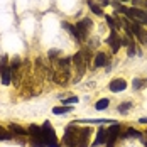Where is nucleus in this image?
I'll use <instances>...</instances> for the list:
<instances>
[{
  "label": "nucleus",
  "mask_w": 147,
  "mask_h": 147,
  "mask_svg": "<svg viewBox=\"0 0 147 147\" xmlns=\"http://www.w3.org/2000/svg\"><path fill=\"white\" fill-rule=\"evenodd\" d=\"M146 85H147V80H144V78H135L134 83H132V88L134 90H142Z\"/></svg>",
  "instance_id": "obj_17"
},
{
  "label": "nucleus",
  "mask_w": 147,
  "mask_h": 147,
  "mask_svg": "<svg viewBox=\"0 0 147 147\" xmlns=\"http://www.w3.org/2000/svg\"><path fill=\"white\" fill-rule=\"evenodd\" d=\"M105 20H107V24H108V26L112 27V30H117V29H120V26L117 24V20H115L113 17H110V15H107V17H105Z\"/></svg>",
  "instance_id": "obj_21"
},
{
  "label": "nucleus",
  "mask_w": 147,
  "mask_h": 147,
  "mask_svg": "<svg viewBox=\"0 0 147 147\" xmlns=\"http://www.w3.org/2000/svg\"><path fill=\"white\" fill-rule=\"evenodd\" d=\"M88 7H90V10L93 12L95 15H98V17H103V10H102V7L98 5V3H95L93 0H88Z\"/></svg>",
  "instance_id": "obj_13"
},
{
  "label": "nucleus",
  "mask_w": 147,
  "mask_h": 147,
  "mask_svg": "<svg viewBox=\"0 0 147 147\" xmlns=\"http://www.w3.org/2000/svg\"><path fill=\"white\" fill-rule=\"evenodd\" d=\"M127 54H129L130 58H132V56H135V44H134V42L127 47Z\"/></svg>",
  "instance_id": "obj_23"
},
{
  "label": "nucleus",
  "mask_w": 147,
  "mask_h": 147,
  "mask_svg": "<svg viewBox=\"0 0 147 147\" xmlns=\"http://www.w3.org/2000/svg\"><path fill=\"white\" fill-rule=\"evenodd\" d=\"M120 130H122V125L120 123H112L108 129H107V132H108V139H107V147H113L115 144V140H117L118 137H120Z\"/></svg>",
  "instance_id": "obj_6"
},
{
  "label": "nucleus",
  "mask_w": 147,
  "mask_h": 147,
  "mask_svg": "<svg viewBox=\"0 0 147 147\" xmlns=\"http://www.w3.org/2000/svg\"><path fill=\"white\" fill-rule=\"evenodd\" d=\"M73 110V107H56V108H53V113L54 115H63V113H66V112H71Z\"/></svg>",
  "instance_id": "obj_18"
},
{
  "label": "nucleus",
  "mask_w": 147,
  "mask_h": 147,
  "mask_svg": "<svg viewBox=\"0 0 147 147\" xmlns=\"http://www.w3.org/2000/svg\"><path fill=\"white\" fill-rule=\"evenodd\" d=\"M27 134H29V142L32 147H46L44 137H42V129L39 125H36V123L29 125Z\"/></svg>",
  "instance_id": "obj_2"
},
{
  "label": "nucleus",
  "mask_w": 147,
  "mask_h": 147,
  "mask_svg": "<svg viewBox=\"0 0 147 147\" xmlns=\"http://www.w3.org/2000/svg\"><path fill=\"white\" fill-rule=\"evenodd\" d=\"M120 2H127V0H120Z\"/></svg>",
  "instance_id": "obj_29"
},
{
  "label": "nucleus",
  "mask_w": 147,
  "mask_h": 147,
  "mask_svg": "<svg viewBox=\"0 0 147 147\" xmlns=\"http://www.w3.org/2000/svg\"><path fill=\"white\" fill-rule=\"evenodd\" d=\"M61 26H63V29H64V30H68V32H69V34L73 36L74 39L78 41V34H76V27H74L73 24H69V22H63Z\"/></svg>",
  "instance_id": "obj_15"
},
{
  "label": "nucleus",
  "mask_w": 147,
  "mask_h": 147,
  "mask_svg": "<svg viewBox=\"0 0 147 147\" xmlns=\"http://www.w3.org/2000/svg\"><path fill=\"white\" fill-rule=\"evenodd\" d=\"M113 7L117 9V12H122L129 20L139 22V24H146L147 26V12L140 10L139 7H129V9H127V7L120 5V2H113Z\"/></svg>",
  "instance_id": "obj_1"
},
{
  "label": "nucleus",
  "mask_w": 147,
  "mask_h": 147,
  "mask_svg": "<svg viewBox=\"0 0 147 147\" xmlns=\"http://www.w3.org/2000/svg\"><path fill=\"white\" fill-rule=\"evenodd\" d=\"M41 129H42V137H44L46 147H59L58 137H56V132H54L53 125H51L49 122H44Z\"/></svg>",
  "instance_id": "obj_3"
},
{
  "label": "nucleus",
  "mask_w": 147,
  "mask_h": 147,
  "mask_svg": "<svg viewBox=\"0 0 147 147\" xmlns=\"http://www.w3.org/2000/svg\"><path fill=\"white\" fill-rule=\"evenodd\" d=\"M108 63V58H107V54L105 53H96V56H95V63H93V68H102Z\"/></svg>",
  "instance_id": "obj_12"
},
{
  "label": "nucleus",
  "mask_w": 147,
  "mask_h": 147,
  "mask_svg": "<svg viewBox=\"0 0 147 147\" xmlns=\"http://www.w3.org/2000/svg\"><path fill=\"white\" fill-rule=\"evenodd\" d=\"M74 27H76V34H78V41H85L90 34V29H91V20L90 19H83Z\"/></svg>",
  "instance_id": "obj_5"
},
{
  "label": "nucleus",
  "mask_w": 147,
  "mask_h": 147,
  "mask_svg": "<svg viewBox=\"0 0 147 147\" xmlns=\"http://www.w3.org/2000/svg\"><path fill=\"white\" fill-rule=\"evenodd\" d=\"M130 107H132V103H130V102H123V103H120V107H118V112H120L122 115H125V113H129Z\"/></svg>",
  "instance_id": "obj_20"
},
{
  "label": "nucleus",
  "mask_w": 147,
  "mask_h": 147,
  "mask_svg": "<svg viewBox=\"0 0 147 147\" xmlns=\"http://www.w3.org/2000/svg\"><path fill=\"white\" fill-rule=\"evenodd\" d=\"M59 53H61L59 49H49V54H47V56H49V59H51V61H53V59H54V61H58Z\"/></svg>",
  "instance_id": "obj_22"
},
{
  "label": "nucleus",
  "mask_w": 147,
  "mask_h": 147,
  "mask_svg": "<svg viewBox=\"0 0 147 147\" xmlns=\"http://www.w3.org/2000/svg\"><path fill=\"white\" fill-rule=\"evenodd\" d=\"M90 130L88 127L86 129H80V134H78V146L76 147H86L88 146V140H90Z\"/></svg>",
  "instance_id": "obj_8"
},
{
  "label": "nucleus",
  "mask_w": 147,
  "mask_h": 147,
  "mask_svg": "<svg viewBox=\"0 0 147 147\" xmlns=\"http://www.w3.org/2000/svg\"><path fill=\"white\" fill-rule=\"evenodd\" d=\"M78 134H80V129L74 127V123H71L66 132H64V137H63V144L66 147H76L78 146Z\"/></svg>",
  "instance_id": "obj_4"
},
{
  "label": "nucleus",
  "mask_w": 147,
  "mask_h": 147,
  "mask_svg": "<svg viewBox=\"0 0 147 147\" xmlns=\"http://www.w3.org/2000/svg\"><path fill=\"white\" fill-rule=\"evenodd\" d=\"M108 105H110V100H108V98H102V100H98V102H96V105H95V108L102 112V110H105V108H107Z\"/></svg>",
  "instance_id": "obj_19"
},
{
  "label": "nucleus",
  "mask_w": 147,
  "mask_h": 147,
  "mask_svg": "<svg viewBox=\"0 0 147 147\" xmlns=\"http://www.w3.org/2000/svg\"><path fill=\"white\" fill-rule=\"evenodd\" d=\"M108 88L112 90V91H115V93L123 91V90L127 88V81H125V80H122V78H115V80H112V81H110Z\"/></svg>",
  "instance_id": "obj_9"
},
{
  "label": "nucleus",
  "mask_w": 147,
  "mask_h": 147,
  "mask_svg": "<svg viewBox=\"0 0 147 147\" xmlns=\"http://www.w3.org/2000/svg\"><path fill=\"white\" fill-rule=\"evenodd\" d=\"M144 7L147 9V0H144Z\"/></svg>",
  "instance_id": "obj_27"
},
{
  "label": "nucleus",
  "mask_w": 147,
  "mask_h": 147,
  "mask_svg": "<svg viewBox=\"0 0 147 147\" xmlns=\"http://www.w3.org/2000/svg\"><path fill=\"white\" fill-rule=\"evenodd\" d=\"M9 132L12 134L14 137H29V134L27 130L24 129V127H20V125H17V123H9Z\"/></svg>",
  "instance_id": "obj_10"
},
{
  "label": "nucleus",
  "mask_w": 147,
  "mask_h": 147,
  "mask_svg": "<svg viewBox=\"0 0 147 147\" xmlns=\"http://www.w3.org/2000/svg\"><path fill=\"white\" fill-rule=\"evenodd\" d=\"M139 122H140V123H147V117H142V118H139Z\"/></svg>",
  "instance_id": "obj_26"
},
{
  "label": "nucleus",
  "mask_w": 147,
  "mask_h": 147,
  "mask_svg": "<svg viewBox=\"0 0 147 147\" xmlns=\"http://www.w3.org/2000/svg\"><path fill=\"white\" fill-rule=\"evenodd\" d=\"M107 139H108V132H107V129L100 127V129H98V132H96V139H95V142H93V147L102 146V144H107Z\"/></svg>",
  "instance_id": "obj_11"
},
{
  "label": "nucleus",
  "mask_w": 147,
  "mask_h": 147,
  "mask_svg": "<svg viewBox=\"0 0 147 147\" xmlns=\"http://www.w3.org/2000/svg\"><path fill=\"white\" fill-rule=\"evenodd\" d=\"M122 137H123V139H130V137L142 139V134L139 132V130H135V129H127V130H125V134H122Z\"/></svg>",
  "instance_id": "obj_14"
},
{
  "label": "nucleus",
  "mask_w": 147,
  "mask_h": 147,
  "mask_svg": "<svg viewBox=\"0 0 147 147\" xmlns=\"http://www.w3.org/2000/svg\"><path fill=\"white\" fill-rule=\"evenodd\" d=\"M98 3H100V7H105V5H110L112 2L110 0H98Z\"/></svg>",
  "instance_id": "obj_25"
},
{
  "label": "nucleus",
  "mask_w": 147,
  "mask_h": 147,
  "mask_svg": "<svg viewBox=\"0 0 147 147\" xmlns=\"http://www.w3.org/2000/svg\"><path fill=\"white\" fill-rule=\"evenodd\" d=\"M78 102V96H69V98H66L64 103H76Z\"/></svg>",
  "instance_id": "obj_24"
},
{
  "label": "nucleus",
  "mask_w": 147,
  "mask_h": 147,
  "mask_svg": "<svg viewBox=\"0 0 147 147\" xmlns=\"http://www.w3.org/2000/svg\"><path fill=\"white\" fill-rule=\"evenodd\" d=\"M12 139H14V135L9 132V129L0 125V140H12Z\"/></svg>",
  "instance_id": "obj_16"
},
{
  "label": "nucleus",
  "mask_w": 147,
  "mask_h": 147,
  "mask_svg": "<svg viewBox=\"0 0 147 147\" xmlns=\"http://www.w3.org/2000/svg\"><path fill=\"white\" fill-rule=\"evenodd\" d=\"M107 42L110 46L112 53H117L118 49H120V46H122V37L117 34V30H110V36H108Z\"/></svg>",
  "instance_id": "obj_7"
},
{
  "label": "nucleus",
  "mask_w": 147,
  "mask_h": 147,
  "mask_svg": "<svg viewBox=\"0 0 147 147\" xmlns=\"http://www.w3.org/2000/svg\"><path fill=\"white\" fill-rule=\"evenodd\" d=\"M146 147H147V142H146Z\"/></svg>",
  "instance_id": "obj_30"
},
{
  "label": "nucleus",
  "mask_w": 147,
  "mask_h": 147,
  "mask_svg": "<svg viewBox=\"0 0 147 147\" xmlns=\"http://www.w3.org/2000/svg\"><path fill=\"white\" fill-rule=\"evenodd\" d=\"M144 134H146V142H147V132H144Z\"/></svg>",
  "instance_id": "obj_28"
}]
</instances>
